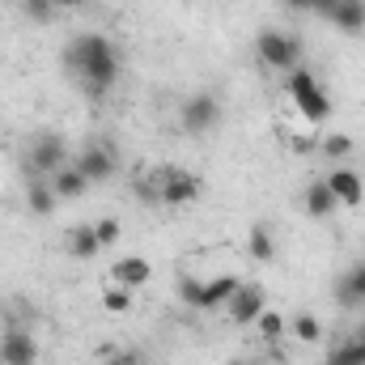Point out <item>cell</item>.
<instances>
[{
    "label": "cell",
    "mask_w": 365,
    "mask_h": 365,
    "mask_svg": "<svg viewBox=\"0 0 365 365\" xmlns=\"http://www.w3.org/2000/svg\"><path fill=\"white\" fill-rule=\"evenodd\" d=\"M64 64H68V73L77 77V86L90 93V98H106V93L115 90L119 73H123L119 47H115L106 34H98V30L68 38V47H64Z\"/></svg>",
    "instance_id": "1"
},
{
    "label": "cell",
    "mask_w": 365,
    "mask_h": 365,
    "mask_svg": "<svg viewBox=\"0 0 365 365\" xmlns=\"http://www.w3.org/2000/svg\"><path fill=\"white\" fill-rule=\"evenodd\" d=\"M284 93H289V102H293V110L306 119V123H323V119H331V98L323 90V81L310 73V68H293V73H284Z\"/></svg>",
    "instance_id": "2"
},
{
    "label": "cell",
    "mask_w": 365,
    "mask_h": 365,
    "mask_svg": "<svg viewBox=\"0 0 365 365\" xmlns=\"http://www.w3.org/2000/svg\"><path fill=\"white\" fill-rule=\"evenodd\" d=\"M255 56H259L264 68H272V73L284 77V73H293L302 64V38L297 34H284V30H259Z\"/></svg>",
    "instance_id": "3"
},
{
    "label": "cell",
    "mask_w": 365,
    "mask_h": 365,
    "mask_svg": "<svg viewBox=\"0 0 365 365\" xmlns=\"http://www.w3.org/2000/svg\"><path fill=\"white\" fill-rule=\"evenodd\" d=\"M217 123H221V98H217V93L200 90V93H191V98L182 102L179 128L187 132V136H204V132H212Z\"/></svg>",
    "instance_id": "4"
},
{
    "label": "cell",
    "mask_w": 365,
    "mask_h": 365,
    "mask_svg": "<svg viewBox=\"0 0 365 365\" xmlns=\"http://www.w3.org/2000/svg\"><path fill=\"white\" fill-rule=\"evenodd\" d=\"M200 191H204V182H200V175H191V170H179V166L158 170V195H162L166 208H182V204L200 200Z\"/></svg>",
    "instance_id": "5"
},
{
    "label": "cell",
    "mask_w": 365,
    "mask_h": 365,
    "mask_svg": "<svg viewBox=\"0 0 365 365\" xmlns=\"http://www.w3.org/2000/svg\"><path fill=\"white\" fill-rule=\"evenodd\" d=\"M264 310H268V297H264V289H259L255 280H242L238 293L225 302V314H230L234 327H255V319H259Z\"/></svg>",
    "instance_id": "6"
},
{
    "label": "cell",
    "mask_w": 365,
    "mask_h": 365,
    "mask_svg": "<svg viewBox=\"0 0 365 365\" xmlns=\"http://www.w3.org/2000/svg\"><path fill=\"white\" fill-rule=\"evenodd\" d=\"M60 166H68V145L51 132V136H38L30 145V175L34 179H51Z\"/></svg>",
    "instance_id": "7"
},
{
    "label": "cell",
    "mask_w": 365,
    "mask_h": 365,
    "mask_svg": "<svg viewBox=\"0 0 365 365\" xmlns=\"http://www.w3.org/2000/svg\"><path fill=\"white\" fill-rule=\"evenodd\" d=\"M86 179L93 182H106L115 175V166H119V158H115V145H106V140H98V145H86L81 153H77V162H73Z\"/></svg>",
    "instance_id": "8"
},
{
    "label": "cell",
    "mask_w": 365,
    "mask_h": 365,
    "mask_svg": "<svg viewBox=\"0 0 365 365\" xmlns=\"http://www.w3.org/2000/svg\"><path fill=\"white\" fill-rule=\"evenodd\" d=\"M0 365H38V340L26 327H9L0 340Z\"/></svg>",
    "instance_id": "9"
},
{
    "label": "cell",
    "mask_w": 365,
    "mask_h": 365,
    "mask_svg": "<svg viewBox=\"0 0 365 365\" xmlns=\"http://www.w3.org/2000/svg\"><path fill=\"white\" fill-rule=\"evenodd\" d=\"M153 280V264L149 259H140V255H119L115 264H110V284H119V289H145Z\"/></svg>",
    "instance_id": "10"
},
{
    "label": "cell",
    "mask_w": 365,
    "mask_h": 365,
    "mask_svg": "<svg viewBox=\"0 0 365 365\" xmlns=\"http://www.w3.org/2000/svg\"><path fill=\"white\" fill-rule=\"evenodd\" d=\"M323 182L331 187V195L340 200V208H357V204L365 200V182H361V175H357L353 166H336Z\"/></svg>",
    "instance_id": "11"
},
{
    "label": "cell",
    "mask_w": 365,
    "mask_h": 365,
    "mask_svg": "<svg viewBox=\"0 0 365 365\" xmlns=\"http://www.w3.org/2000/svg\"><path fill=\"white\" fill-rule=\"evenodd\" d=\"M238 284H242V280H238V276H230V272L204 280V284H200V306H195V310H217V306H225V302L238 293Z\"/></svg>",
    "instance_id": "12"
},
{
    "label": "cell",
    "mask_w": 365,
    "mask_h": 365,
    "mask_svg": "<svg viewBox=\"0 0 365 365\" xmlns=\"http://www.w3.org/2000/svg\"><path fill=\"white\" fill-rule=\"evenodd\" d=\"M302 200H306V212H310L314 221H331V217L340 212V200L331 195V187H327L323 179H319V182H310Z\"/></svg>",
    "instance_id": "13"
},
{
    "label": "cell",
    "mask_w": 365,
    "mask_h": 365,
    "mask_svg": "<svg viewBox=\"0 0 365 365\" xmlns=\"http://www.w3.org/2000/svg\"><path fill=\"white\" fill-rule=\"evenodd\" d=\"M47 182H51V191H56L60 200H81V195L90 191V179H86L73 162H68V166H60V170H56Z\"/></svg>",
    "instance_id": "14"
},
{
    "label": "cell",
    "mask_w": 365,
    "mask_h": 365,
    "mask_svg": "<svg viewBox=\"0 0 365 365\" xmlns=\"http://www.w3.org/2000/svg\"><path fill=\"white\" fill-rule=\"evenodd\" d=\"M327 21H331L340 34H365V0H340Z\"/></svg>",
    "instance_id": "15"
},
{
    "label": "cell",
    "mask_w": 365,
    "mask_h": 365,
    "mask_svg": "<svg viewBox=\"0 0 365 365\" xmlns=\"http://www.w3.org/2000/svg\"><path fill=\"white\" fill-rule=\"evenodd\" d=\"M56 204H60V195L51 191V182L47 179H30L26 182V208H30L34 217H51Z\"/></svg>",
    "instance_id": "16"
},
{
    "label": "cell",
    "mask_w": 365,
    "mask_h": 365,
    "mask_svg": "<svg viewBox=\"0 0 365 365\" xmlns=\"http://www.w3.org/2000/svg\"><path fill=\"white\" fill-rule=\"evenodd\" d=\"M336 302L340 306H361L365 302V264H357L353 272H344L336 280Z\"/></svg>",
    "instance_id": "17"
},
{
    "label": "cell",
    "mask_w": 365,
    "mask_h": 365,
    "mask_svg": "<svg viewBox=\"0 0 365 365\" xmlns=\"http://www.w3.org/2000/svg\"><path fill=\"white\" fill-rule=\"evenodd\" d=\"M247 255H251L255 264H272L276 238H272V230H268L264 221H255V225H251V234H247Z\"/></svg>",
    "instance_id": "18"
},
{
    "label": "cell",
    "mask_w": 365,
    "mask_h": 365,
    "mask_svg": "<svg viewBox=\"0 0 365 365\" xmlns=\"http://www.w3.org/2000/svg\"><path fill=\"white\" fill-rule=\"evenodd\" d=\"M327 365H365V331L349 336V340H340V344H331Z\"/></svg>",
    "instance_id": "19"
},
{
    "label": "cell",
    "mask_w": 365,
    "mask_h": 365,
    "mask_svg": "<svg viewBox=\"0 0 365 365\" xmlns=\"http://www.w3.org/2000/svg\"><path fill=\"white\" fill-rule=\"evenodd\" d=\"M68 255H73V259H98V255H102V242H98L93 225H77V230L68 234Z\"/></svg>",
    "instance_id": "20"
},
{
    "label": "cell",
    "mask_w": 365,
    "mask_h": 365,
    "mask_svg": "<svg viewBox=\"0 0 365 365\" xmlns=\"http://www.w3.org/2000/svg\"><path fill=\"white\" fill-rule=\"evenodd\" d=\"M289 331H293L297 344H319V340H323V323H319V314H310V310H297V314L289 319Z\"/></svg>",
    "instance_id": "21"
},
{
    "label": "cell",
    "mask_w": 365,
    "mask_h": 365,
    "mask_svg": "<svg viewBox=\"0 0 365 365\" xmlns=\"http://www.w3.org/2000/svg\"><path fill=\"white\" fill-rule=\"evenodd\" d=\"M255 331L264 336V344H276V340H284V331H289V319H284L280 310H264V314L255 319Z\"/></svg>",
    "instance_id": "22"
},
{
    "label": "cell",
    "mask_w": 365,
    "mask_h": 365,
    "mask_svg": "<svg viewBox=\"0 0 365 365\" xmlns=\"http://www.w3.org/2000/svg\"><path fill=\"white\" fill-rule=\"evenodd\" d=\"M319 153H323V158H331V162H344V158L353 153V136H344V132L323 136V140H319Z\"/></svg>",
    "instance_id": "23"
},
{
    "label": "cell",
    "mask_w": 365,
    "mask_h": 365,
    "mask_svg": "<svg viewBox=\"0 0 365 365\" xmlns=\"http://www.w3.org/2000/svg\"><path fill=\"white\" fill-rule=\"evenodd\" d=\"M21 13L34 21V26H47L56 17V0H21Z\"/></svg>",
    "instance_id": "24"
},
{
    "label": "cell",
    "mask_w": 365,
    "mask_h": 365,
    "mask_svg": "<svg viewBox=\"0 0 365 365\" xmlns=\"http://www.w3.org/2000/svg\"><path fill=\"white\" fill-rule=\"evenodd\" d=\"M102 306H106L110 314H123V310L132 306V289H119V284H106V293H102Z\"/></svg>",
    "instance_id": "25"
},
{
    "label": "cell",
    "mask_w": 365,
    "mask_h": 365,
    "mask_svg": "<svg viewBox=\"0 0 365 365\" xmlns=\"http://www.w3.org/2000/svg\"><path fill=\"white\" fill-rule=\"evenodd\" d=\"M93 234H98V242H102V251H110V247L119 242V234H123V225H119L115 217H102V221L93 225Z\"/></svg>",
    "instance_id": "26"
},
{
    "label": "cell",
    "mask_w": 365,
    "mask_h": 365,
    "mask_svg": "<svg viewBox=\"0 0 365 365\" xmlns=\"http://www.w3.org/2000/svg\"><path fill=\"white\" fill-rule=\"evenodd\" d=\"M102 365H145L136 349H102Z\"/></svg>",
    "instance_id": "27"
},
{
    "label": "cell",
    "mask_w": 365,
    "mask_h": 365,
    "mask_svg": "<svg viewBox=\"0 0 365 365\" xmlns=\"http://www.w3.org/2000/svg\"><path fill=\"white\" fill-rule=\"evenodd\" d=\"M200 284L204 280H195V276H179V297H182V306H200Z\"/></svg>",
    "instance_id": "28"
},
{
    "label": "cell",
    "mask_w": 365,
    "mask_h": 365,
    "mask_svg": "<svg viewBox=\"0 0 365 365\" xmlns=\"http://www.w3.org/2000/svg\"><path fill=\"white\" fill-rule=\"evenodd\" d=\"M136 195H140L145 204H162V195H158V175H140V179H136Z\"/></svg>",
    "instance_id": "29"
},
{
    "label": "cell",
    "mask_w": 365,
    "mask_h": 365,
    "mask_svg": "<svg viewBox=\"0 0 365 365\" xmlns=\"http://www.w3.org/2000/svg\"><path fill=\"white\" fill-rule=\"evenodd\" d=\"M336 4H340V0H314V4H310V13H319V17L327 21V17L336 13Z\"/></svg>",
    "instance_id": "30"
},
{
    "label": "cell",
    "mask_w": 365,
    "mask_h": 365,
    "mask_svg": "<svg viewBox=\"0 0 365 365\" xmlns=\"http://www.w3.org/2000/svg\"><path fill=\"white\" fill-rule=\"evenodd\" d=\"M284 4H289V9H310L314 0H284Z\"/></svg>",
    "instance_id": "31"
},
{
    "label": "cell",
    "mask_w": 365,
    "mask_h": 365,
    "mask_svg": "<svg viewBox=\"0 0 365 365\" xmlns=\"http://www.w3.org/2000/svg\"><path fill=\"white\" fill-rule=\"evenodd\" d=\"M247 365H268V361H247Z\"/></svg>",
    "instance_id": "32"
},
{
    "label": "cell",
    "mask_w": 365,
    "mask_h": 365,
    "mask_svg": "<svg viewBox=\"0 0 365 365\" xmlns=\"http://www.w3.org/2000/svg\"><path fill=\"white\" fill-rule=\"evenodd\" d=\"M56 4H73V0H56Z\"/></svg>",
    "instance_id": "33"
},
{
    "label": "cell",
    "mask_w": 365,
    "mask_h": 365,
    "mask_svg": "<svg viewBox=\"0 0 365 365\" xmlns=\"http://www.w3.org/2000/svg\"><path fill=\"white\" fill-rule=\"evenodd\" d=\"M225 4H242V0H225Z\"/></svg>",
    "instance_id": "34"
},
{
    "label": "cell",
    "mask_w": 365,
    "mask_h": 365,
    "mask_svg": "<svg viewBox=\"0 0 365 365\" xmlns=\"http://www.w3.org/2000/svg\"><path fill=\"white\" fill-rule=\"evenodd\" d=\"M230 365H247V361H230Z\"/></svg>",
    "instance_id": "35"
}]
</instances>
